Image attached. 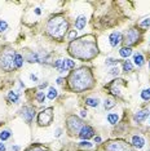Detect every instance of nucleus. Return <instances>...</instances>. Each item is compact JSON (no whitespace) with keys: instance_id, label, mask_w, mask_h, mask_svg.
<instances>
[{"instance_id":"nucleus-7","label":"nucleus","mask_w":150,"mask_h":151,"mask_svg":"<svg viewBox=\"0 0 150 151\" xmlns=\"http://www.w3.org/2000/svg\"><path fill=\"white\" fill-rule=\"evenodd\" d=\"M84 124L82 123V120L79 119V117L74 116V115H71V116L67 117V129H69L70 133H78L80 132V129L83 128Z\"/></svg>"},{"instance_id":"nucleus-15","label":"nucleus","mask_w":150,"mask_h":151,"mask_svg":"<svg viewBox=\"0 0 150 151\" xmlns=\"http://www.w3.org/2000/svg\"><path fill=\"white\" fill-rule=\"evenodd\" d=\"M132 145L136 148H142L145 145V140L141 136H133V137H132Z\"/></svg>"},{"instance_id":"nucleus-45","label":"nucleus","mask_w":150,"mask_h":151,"mask_svg":"<svg viewBox=\"0 0 150 151\" xmlns=\"http://www.w3.org/2000/svg\"><path fill=\"white\" fill-rule=\"evenodd\" d=\"M62 81H64V80H62L61 78H60V79H57V84H62Z\"/></svg>"},{"instance_id":"nucleus-24","label":"nucleus","mask_w":150,"mask_h":151,"mask_svg":"<svg viewBox=\"0 0 150 151\" xmlns=\"http://www.w3.org/2000/svg\"><path fill=\"white\" fill-rule=\"evenodd\" d=\"M133 70V65L131 61H124L123 62V71L124 73H131V71Z\"/></svg>"},{"instance_id":"nucleus-42","label":"nucleus","mask_w":150,"mask_h":151,"mask_svg":"<svg viewBox=\"0 0 150 151\" xmlns=\"http://www.w3.org/2000/svg\"><path fill=\"white\" fill-rule=\"evenodd\" d=\"M45 87H48V83H43V84H40V89H43V88H45Z\"/></svg>"},{"instance_id":"nucleus-3","label":"nucleus","mask_w":150,"mask_h":151,"mask_svg":"<svg viewBox=\"0 0 150 151\" xmlns=\"http://www.w3.org/2000/svg\"><path fill=\"white\" fill-rule=\"evenodd\" d=\"M69 30V23L65 20L64 16H54L52 17L47 23V32L49 36L56 40H62Z\"/></svg>"},{"instance_id":"nucleus-30","label":"nucleus","mask_w":150,"mask_h":151,"mask_svg":"<svg viewBox=\"0 0 150 151\" xmlns=\"http://www.w3.org/2000/svg\"><path fill=\"white\" fill-rule=\"evenodd\" d=\"M9 137H11V132L9 131H3L0 133V140L1 141H7Z\"/></svg>"},{"instance_id":"nucleus-6","label":"nucleus","mask_w":150,"mask_h":151,"mask_svg":"<svg viewBox=\"0 0 150 151\" xmlns=\"http://www.w3.org/2000/svg\"><path fill=\"white\" fill-rule=\"evenodd\" d=\"M53 121V107H48V109L43 110L38 115V124L40 127H47Z\"/></svg>"},{"instance_id":"nucleus-32","label":"nucleus","mask_w":150,"mask_h":151,"mask_svg":"<svg viewBox=\"0 0 150 151\" xmlns=\"http://www.w3.org/2000/svg\"><path fill=\"white\" fill-rule=\"evenodd\" d=\"M8 28V23L5 22V21H3V20H0V34L1 32H4V31Z\"/></svg>"},{"instance_id":"nucleus-25","label":"nucleus","mask_w":150,"mask_h":151,"mask_svg":"<svg viewBox=\"0 0 150 151\" xmlns=\"http://www.w3.org/2000/svg\"><path fill=\"white\" fill-rule=\"evenodd\" d=\"M26 151H48V148L44 147V146H42V145H33Z\"/></svg>"},{"instance_id":"nucleus-40","label":"nucleus","mask_w":150,"mask_h":151,"mask_svg":"<svg viewBox=\"0 0 150 151\" xmlns=\"http://www.w3.org/2000/svg\"><path fill=\"white\" fill-rule=\"evenodd\" d=\"M80 116L82 117H86L87 116V111H86V110H82V111H80Z\"/></svg>"},{"instance_id":"nucleus-26","label":"nucleus","mask_w":150,"mask_h":151,"mask_svg":"<svg viewBox=\"0 0 150 151\" xmlns=\"http://www.w3.org/2000/svg\"><path fill=\"white\" fill-rule=\"evenodd\" d=\"M64 62H65V69H66V71L75 69V62L72 61V59H64Z\"/></svg>"},{"instance_id":"nucleus-28","label":"nucleus","mask_w":150,"mask_h":151,"mask_svg":"<svg viewBox=\"0 0 150 151\" xmlns=\"http://www.w3.org/2000/svg\"><path fill=\"white\" fill-rule=\"evenodd\" d=\"M35 98H36V101H38L39 104H44V101H45L44 92H38V93H36V96H35Z\"/></svg>"},{"instance_id":"nucleus-27","label":"nucleus","mask_w":150,"mask_h":151,"mask_svg":"<svg viewBox=\"0 0 150 151\" xmlns=\"http://www.w3.org/2000/svg\"><path fill=\"white\" fill-rule=\"evenodd\" d=\"M57 94H58V93H57V90H56L53 87H50L49 88V92H48V94H47V97L49 98V100H54V98L57 97Z\"/></svg>"},{"instance_id":"nucleus-44","label":"nucleus","mask_w":150,"mask_h":151,"mask_svg":"<svg viewBox=\"0 0 150 151\" xmlns=\"http://www.w3.org/2000/svg\"><path fill=\"white\" fill-rule=\"evenodd\" d=\"M35 13H36V14H40V8H36V9H35Z\"/></svg>"},{"instance_id":"nucleus-4","label":"nucleus","mask_w":150,"mask_h":151,"mask_svg":"<svg viewBox=\"0 0 150 151\" xmlns=\"http://www.w3.org/2000/svg\"><path fill=\"white\" fill-rule=\"evenodd\" d=\"M14 56H16L14 50L5 49L0 56V67L5 71H11L14 67Z\"/></svg>"},{"instance_id":"nucleus-39","label":"nucleus","mask_w":150,"mask_h":151,"mask_svg":"<svg viewBox=\"0 0 150 151\" xmlns=\"http://www.w3.org/2000/svg\"><path fill=\"white\" fill-rule=\"evenodd\" d=\"M0 151H5V145L3 142H0Z\"/></svg>"},{"instance_id":"nucleus-20","label":"nucleus","mask_w":150,"mask_h":151,"mask_svg":"<svg viewBox=\"0 0 150 151\" xmlns=\"http://www.w3.org/2000/svg\"><path fill=\"white\" fill-rule=\"evenodd\" d=\"M8 100H9V102L16 104V102H18V100H20V94L13 92V90H11V92H8Z\"/></svg>"},{"instance_id":"nucleus-35","label":"nucleus","mask_w":150,"mask_h":151,"mask_svg":"<svg viewBox=\"0 0 150 151\" xmlns=\"http://www.w3.org/2000/svg\"><path fill=\"white\" fill-rule=\"evenodd\" d=\"M140 26H141V27H150V18L144 20L141 23H140Z\"/></svg>"},{"instance_id":"nucleus-23","label":"nucleus","mask_w":150,"mask_h":151,"mask_svg":"<svg viewBox=\"0 0 150 151\" xmlns=\"http://www.w3.org/2000/svg\"><path fill=\"white\" fill-rule=\"evenodd\" d=\"M118 120H119L118 114H109L108 115V121L111 124V125H115V124L118 123Z\"/></svg>"},{"instance_id":"nucleus-19","label":"nucleus","mask_w":150,"mask_h":151,"mask_svg":"<svg viewBox=\"0 0 150 151\" xmlns=\"http://www.w3.org/2000/svg\"><path fill=\"white\" fill-rule=\"evenodd\" d=\"M22 65H23V57L21 56V54L16 53V56H14V67H16V69H20Z\"/></svg>"},{"instance_id":"nucleus-34","label":"nucleus","mask_w":150,"mask_h":151,"mask_svg":"<svg viewBox=\"0 0 150 151\" xmlns=\"http://www.w3.org/2000/svg\"><path fill=\"white\" fill-rule=\"evenodd\" d=\"M105 63L106 65H115V66H117V65L119 63V61H118V59H114V58H108L105 61Z\"/></svg>"},{"instance_id":"nucleus-11","label":"nucleus","mask_w":150,"mask_h":151,"mask_svg":"<svg viewBox=\"0 0 150 151\" xmlns=\"http://www.w3.org/2000/svg\"><path fill=\"white\" fill-rule=\"evenodd\" d=\"M122 40H123V36H122V34H120L119 31H114V32H111L110 36H109V43H110L111 47H117Z\"/></svg>"},{"instance_id":"nucleus-43","label":"nucleus","mask_w":150,"mask_h":151,"mask_svg":"<svg viewBox=\"0 0 150 151\" xmlns=\"http://www.w3.org/2000/svg\"><path fill=\"white\" fill-rule=\"evenodd\" d=\"M95 142L96 143H100L101 142V137H95Z\"/></svg>"},{"instance_id":"nucleus-14","label":"nucleus","mask_w":150,"mask_h":151,"mask_svg":"<svg viewBox=\"0 0 150 151\" xmlns=\"http://www.w3.org/2000/svg\"><path fill=\"white\" fill-rule=\"evenodd\" d=\"M87 25V17L86 16H79L76 20H75V27L78 30H83Z\"/></svg>"},{"instance_id":"nucleus-22","label":"nucleus","mask_w":150,"mask_h":151,"mask_svg":"<svg viewBox=\"0 0 150 151\" xmlns=\"http://www.w3.org/2000/svg\"><path fill=\"white\" fill-rule=\"evenodd\" d=\"M119 54L122 57H124V58H125V57H129L131 54H132V49H131L129 47H123L122 49L119 50Z\"/></svg>"},{"instance_id":"nucleus-37","label":"nucleus","mask_w":150,"mask_h":151,"mask_svg":"<svg viewBox=\"0 0 150 151\" xmlns=\"http://www.w3.org/2000/svg\"><path fill=\"white\" fill-rule=\"evenodd\" d=\"M61 128H57L56 129V137H60V136H61Z\"/></svg>"},{"instance_id":"nucleus-18","label":"nucleus","mask_w":150,"mask_h":151,"mask_svg":"<svg viewBox=\"0 0 150 151\" xmlns=\"http://www.w3.org/2000/svg\"><path fill=\"white\" fill-rule=\"evenodd\" d=\"M53 66H54L56 69L60 71V73H65V71H66V69H65V62H64V59H57V61L53 63Z\"/></svg>"},{"instance_id":"nucleus-38","label":"nucleus","mask_w":150,"mask_h":151,"mask_svg":"<svg viewBox=\"0 0 150 151\" xmlns=\"http://www.w3.org/2000/svg\"><path fill=\"white\" fill-rule=\"evenodd\" d=\"M30 79H31L33 81H38V76H35L34 74H31V75H30Z\"/></svg>"},{"instance_id":"nucleus-9","label":"nucleus","mask_w":150,"mask_h":151,"mask_svg":"<svg viewBox=\"0 0 150 151\" xmlns=\"http://www.w3.org/2000/svg\"><path fill=\"white\" fill-rule=\"evenodd\" d=\"M21 116L23 117V120L26 121L27 124H30L33 121L34 116H35V110L30 106H25L21 109Z\"/></svg>"},{"instance_id":"nucleus-46","label":"nucleus","mask_w":150,"mask_h":151,"mask_svg":"<svg viewBox=\"0 0 150 151\" xmlns=\"http://www.w3.org/2000/svg\"><path fill=\"white\" fill-rule=\"evenodd\" d=\"M149 69H150V62H149Z\"/></svg>"},{"instance_id":"nucleus-36","label":"nucleus","mask_w":150,"mask_h":151,"mask_svg":"<svg viewBox=\"0 0 150 151\" xmlns=\"http://www.w3.org/2000/svg\"><path fill=\"white\" fill-rule=\"evenodd\" d=\"M74 38H76V31H71V32H70V40H74Z\"/></svg>"},{"instance_id":"nucleus-2","label":"nucleus","mask_w":150,"mask_h":151,"mask_svg":"<svg viewBox=\"0 0 150 151\" xmlns=\"http://www.w3.org/2000/svg\"><path fill=\"white\" fill-rule=\"evenodd\" d=\"M69 84L70 88L75 92H84V90L91 89L93 87L95 80H93V75L89 69L80 67V69L71 73L69 78Z\"/></svg>"},{"instance_id":"nucleus-31","label":"nucleus","mask_w":150,"mask_h":151,"mask_svg":"<svg viewBox=\"0 0 150 151\" xmlns=\"http://www.w3.org/2000/svg\"><path fill=\"white\" fill-rule=\"evenodd\" d=\"M79 146L83 147V148H92V147H93V145L89 143L88 141H82V142H79Z\"/></svg>"},{"instance_id":"nucleus-17","label":"nucleus","mask_w":150,"mask_h":151,"mask_svg":"<svg viewBox=\"0 0 150 151\" xmlns=\"http://www.w3.org/2000/svg\"><path fill=\"white\" fill-rule=\"evenodd\" d=\"M86 104L91 107H97L100 105V100L98 98H92V97H87L86 98Z\"/></svg>"},{"instance_id":"nucleus-1","label":"nucleus","mask_w":150,"mask_h":151,"mask_svg":"<svg viewBox=\"0 0 150 151\" xmlns=\"http://www.w3.org/2000/svg\"><path fill=\"white\" fill-rule=\"evenodd\" d=\"M69 53L72 57L80 61H91L98 54V48L96 39L92 35L82 36L76 40H72L69 45Z\"/></svg>"},{"instance_id":"nucleus-8","label":"nucleus","mask_w":150,"mask_h":151,"mask_svg":"<svg viewBox=\"0 0 150 151\" xmlns=\"http://www.w3.org/2000/svg\"><path fill=\"white\" fill-rule=\"evenodd\" d=\"M139 39H140L139 31H137L136 28H129V30L125 32L124 40H123V42H124L125 47H129V48H131V45L136 44V43L139 42Z\"/></svg>"},{"instance_id":"nucleus-16","label":"nucleus","mask_w":150,"mask_h":151,"mask_svg":"<svg viewBox=\"0 0 150 151\" xmlns=\"http://www.w3.org/2000/svg\"><path fill=\"white\" fill-rule=\"evenodd\" d=\"M133 61H135V65H136L137 67H141L142 65L145 63V58H144V56H142L141 53H135Z\"/></svg>"},{"instance_id":"nucleus-29","label":"nucleus","mask_w":150,"mask_h":151,"mask_svg":"<svg viewBox=\"0 0 150 151\" xmlns=\"http://www.w3.org/2000/svg\"><path fill=\"white\" fill-rule=\"evenodd\" d=\"M141 98L144 101H149L150 100V88L142 90V92H141Z\"/></svg>"},{"instance_id":"nucleus-21","label":"nucleus","mask_w":150,"mask_h":151,"mask_svg":"<svg viewBox=\"0 0 150 151\" xmlns=\"http://www.w3.org/2000/svg\"><path fill=\"white\" fill-rule=\"evenodd\" d=\"M115 101L113 100V98H106L105 100V102H104V107H105V110H110V109H113V107L115 106Z\"/></svg>"},{"instance_id":"nucleus-12","label":"nucleus","mask_w":150,"mask_h":151,"mask_svg":"<svg viewBox=\"0 0 150 151\" xmlns=\"http://www.w3.org/2000/svg\"><path fill=\"white\" fill-rule=\"evenodd\" d=\"M149 115H150L149 110H141V111H137L133 115V120L137 121V123H141V121L146 120L147 117H149Z\"/></svg>"},{"instance_id":"nucleus-41","label":"nucleus","mask_w":150,"mask_h":151,"mask_svg":"<svg viewBox=\"0 0 150 151\" xmlns=\"http://www.w3.org/2000/svg\"><path fill=\"white\" fill-rule=\"evenodd\" d=\"M12 150H13V151H20L21 147H20V146H12Z\"/></svg>"},{"instance_id":"nucleus-13","label":"nucleus","mask_w":150,"mask_h":151,"mask_svg":"<svg viewBox=\"0 0 150 151\" xmlns=\"http://www.w3.org/2000/svg\"><path fill=\"white\" fill-rule=\"evenodd\" d=\"M26 61L30 62V63H39V62H43L39 54L34 53V52H27V53H26Z\"/></svg>"},{"instance_id":"nucleus-10","label":"nucleus","mask_w":150,"mask_h":151,"mask_svg":"<svg viewBox=\"0 0 150 151\" xmlns=\"http://www.w3.org/2000/svg\"><path fill=\"white\" fill-rule=\"evenodd\" d=\"M95 136V129L92 128V127L89 125H83V128L80 129V132H79V137L82 138V140H88V138L93 137Z\"/></svg>"},{"instance_id":"nucleus-47","label":"nucleus","mask_w":150,"mask_h":151,"mask_svg":"<svg viewBox=\"0 0 150 151\" xmlns=\"http://www.w3.org/2000/svg\"><path fill=\"white\" fill-rule=\"evenodd\" d=\"M149 151H150V150H149Z\"/></svg>"},{"instance_id":"nucleus-5","label":"nucleus","mask_w":150,"mask_h":151,"mask_svg":"<svg viewBox=\"0 0 150 151\" xmlns=\"http://www.w3.org/2000/svg\"><path fill=\"white\" fill-rule=\"evenodd\" d=\"M106 151H133V148L131 147L127 142L122 140H115V141H109L105 145Z\"/></svg>"},{"instance_id":"nucleus-33","label":"nucleus","mask_w":150,"mask_h":151,"mask_svg":"<svg viewBox=\"0 0 150 151\" xmlns=\"http://www.w3.org/2000/svg\"><path fill=\"white\" fill-rule=\"evenodd\" d=\"M109 75H119V69H118V67L117 66H114V67H111V69H110V71H109Z\"/></svg>"}]
</instances>
